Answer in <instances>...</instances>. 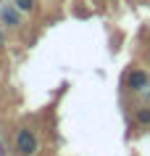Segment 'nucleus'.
Masks as SVG:
<instances>
[{"label": "nucleus", "mask_w": 150, "mask_h": 156, "mask_svg": "<svg viewBox=\"0 0 150 156\" xmlns=\"http://www.w3.org/2000/svg\"><path fill=\"white\" fill-rule=\"evenodd\" d=\"M13 148H16L18 156H34L40 151V140L34 135V130L29 127H18L16 135H13Z\"/></svg>", "instance_id": "1"}, {"label": "nucleus", "mask_w": 150, "mask_h": 156, "mask_svg": "<svg viewBox=\"0 0 150 156\" xmlns=\"http://www.w3.org/2000/svg\"><path fill=\"white\" fill-rule=\"evenodd\" d=\"M148 82H150V77H148L145 69H132V72L126 74V87L129 90H145Z\"/></svg>", "instance_id": "2"}, {"label": "nucleus", "mask_w": 150, "mask_h": 156, "mask_svg": "<svg viewBox=\"0 0 150 156\" xmlns=\"http://www.w3.org/2000/svg\"><path fill=\"white\" fill-rule=\"evenodd\" d=\"M0 21L5 27H18L21 24V13H18L16 5H13V8H11V5H3V8H0Z\"/></svg>", "instance_id": "3"}, {"label": "nucleus", "mask_w": 150, "mask_h": 156, "mask_svg": "<svg viewBox=\"0 0 150 156\" xmlns=\"http://www.w3.org/2000/svg\"><path fill=\"white\" fill-rule=\"evenodd\" d=\"M134 119H137V124L148 127V124H150V106H140V108H137V114H134Z\"/></svg>", "instance_id": "4"}, {"label": "nucleus", "mask_w": 150, "mask_h": 156, "mask_svg": "<svg viewBox=\"0 0 150 156\" xmlns=\"http://www.w3.org/2000/svg\"><path fill=\"white\" fill-rule=\"evenodd\" d=\"M16 3L18 11H24V13H29V11H34V0H13Z\"/></svg>", "instance_id": "5"}, {"label": "nucleus", "mask_w": 150, "mask_h": 156, "mask_svg": "<svg viewBox=\"0 0 150 156\" xmlns=\"http://www.w3.org/2000/svg\"><path fill=\"white\" fill-rule=\"evenodd\" d=\"M0 45H3V32H0Z\"/></svg>", "instance_id": "6"}, {"label": "nucleus", "mask_w": 150, "mask_h": 156, "mask_svg": "<svg viewBox=\"0 0 150 156\" xmlns=\"http://www.w3.org/2000/svg\"><path fill=\"white\" fill-rule=\"evenodd\" d=\"M148 56H150V53H148Z\"/></svg>", "instance_id": "7"}]
</instances>
